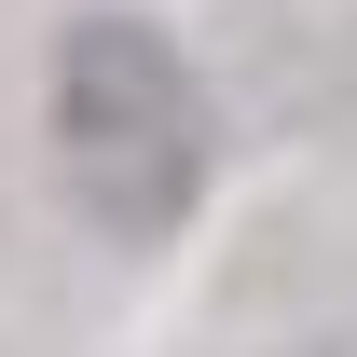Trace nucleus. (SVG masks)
Returning <instances> with one entry per match:
<instances>
[{
	"label": "nucleus",
	"instance_id": "f257e3e1",
	"mask_svg": "<svg viewBox=\"0 0 357 357\" xmlns=\"http://www.w3.org/2000/svg\"><path fill=\"white\" fill-rule=\"evenodd\" d=\"M42 124H55V165H69L96 234L165 248L206 206V83L178 69V42L151 14H69L55 28Z\"/></svg>",
	"mask_w": 357,
	"mask_h": 357
},
{
	"label": "nucleus",
	"instance_id": "f03ea898",
	"mask_svg": "<svg viewBox=\"0 0 357 357\" xmlns=\"http://www.w3.org/2000/svg\"><path fill=\"white\" fill-rule=\"evenodd\" d=\"M316 357H344V344H316Z\"/></svg>",
	"mask_w": 357,
	"mask_h": 357
}]
</instances>
